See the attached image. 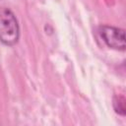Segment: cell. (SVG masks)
<instances>
[{
    "label": "cell",
    "instance_id": "7a4b0ae2",
    "mask_svg": "<svg viewBox=\"0 0 126 126\" xmlns=\"http://www.w3.org/2000/svg\"><path fill=\"white\" fill-rule=\"evenodd\" d=\"M98 32L105 42V44L116 50L124 51L126 48V38H125V31L123 29L103 25L98 28Z\"/></svg>",
    "mask_w": 126,
    "mask_h": 126
},
{
    "label": "cell",
    "instance_id": "6da1fadb",
    "mask_svg": "<svg viewBox=\"0 0 126 126\" xmlns=\"http://www.w3.org/2000/svg\"><path fill=\"white\" fill-rule=\"evenodd\" d=\"M19 38L20 26L15 14L7 7H0V41L6 46H13Z\"/></svg>",
    "mask_w": 126,
    "mask_h": 126
},
{
    "label": "cell",
    "instance_id": "3957f363",
    "mask_svg": "<svg viewBox=\"0 0 126 126\" xmlns=\"http://www.w3.org/2000/svg\"><path fill=\"white\" fill-rule=\"evenodd\" d=\"M112 106L114 111L121 115L125 116L126 114V99L122 94H115L112 99Z\"/></svg>",
    "mask_w": 126,
    "mask_h": 126
}]
</instances>
